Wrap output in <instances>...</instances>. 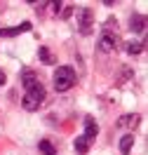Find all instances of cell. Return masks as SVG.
I'll return each mask as SVG.
<instances>
[{"instance_id": "1", "label": "cell", "mask_w": 148, "mask_h": 155, "mask_svg": "<svg viewBox=\"0 0 148 155\" xmlns=\"http://www.w3.org/2000/svg\"><path fill=\"white\" fill-rule=\"evenodd\" d=\"M21 82L26 87V94L21 99V106L26 110H38L40 104L45 101V87H42V82L38 80V75L33 71H24L21 73Z\"/></svg>"}, {"instance_id": "5", "label": "cell", "mask_w": 148, "mask_h": 155, "mask_svg": "<svg viewBox=\"0 0 148 155\" xmlns=\"http://www.w3.org/2000/svg\"><path fill=\"white\" fill-rule=\"evenodd\" d=\"M139 120H141V117H139L136 113H127V115H120L118 117V127H120V129H136Z\"/></svg>"}, {"instance_id": "15", "label": "cell", "mask_w": 148, "mask_h": 155, "mask_svg": "<svg viewBox=\"0 0 148 155\" xmlns=\"http://www.w3.org/2000/svg\"><path fill=\"white\" fill-rule=\"evenodd\" d=\"M5 80H7V75H5V73H2V71H0V87H2V85H5Z\"/></svg>"}, {"instance_id": "9", "label": "cell", "mask_w": 148, "mask_h": 155, "mask_svg": "<svg viewBox=\"0 0 148 155\" xmlns=\"http://www.w3.org/2000/svg\"><path fill=\"white\" fill-rule=\"evenodd\" d=\"M132 148H134V134H125L122 139H120V153L129 155V153H132Z\"/></svg>"}, {"instance_id": "14", "label": "cell", "mask_w": 148, "mask_h": 155, "mask_svg": "<svg viewBox=\"0 0 148 155\" xmlns=\"http://www.w3.org/2000/svg\"><path fill=\"white\" fill-rule=\"evenodd\" d=\"M61 10H64V12H61V19H68V17H71V12H75L73 7H61Z\"/></svg>"}, {"instance_id": "2", "label": "cell", "mask_w": 148, "mask_h": 155, "mask_svg": "<svg viewBox=\"0 0 148 155\" xmlns=\"http://www.w3.org/2000/svg\"><path fill=\"white\" fill-rule=\"evenodd\" d=\"M54 89L57 92H68L73 85H75V80H78V75H75V71L71 66H59L57 71H54Z\"/></svg>"}, {"instance_id": "7", "label": "cell", "mask_w": 148, "mask_h": 155, "mask_svg": "<svg viewBox=\"0 0 148 155\" xmlns=\"http://www.w3.org/2000/svg\"><path fill=\"white\" fill-rule=\"evenodd\" d=\"M129 28L134 31V33H143V31H146V17H143V14H134V17L129 19Z\"/></svg>"}, {"instance_id": "8", "label": "cell", "mask_w": 148, "mask_h": 155, "mask_svg": "<svg viewBox=\"0 0 148 155\" xmlns=\"http://www.w3.org/2000/svg\"><path fill=\"white\" fill-rule=\"evenodd\" d=\"M24 31H31L28 21H24V24H19V26H14V28H0V35L7 38V35H19V33H24Z\"/></svg>"}, {"instance_id": "4", "label": "cell", "mask_w": 148, "mask_h": 155, "mask_svg": "<svg viewBox=\"0 0 148 155\" xmlns=\"http://www.w3.org/2000/svg\"><path fill=\"white\" fill-rule=\"evenodd\" d=\"M115 47H118V33L110 28H104L101 35H99V49L101 52H113Z\"/></svg>"}, {"instance_id": "10", "label": "cell", "mask_w": 148, "mask_h": 155, "mask_svg": "<svg viewBox=\"0 0 148 155\" xmlns=\"http://www.w3.org/2000/svg\"><path fill=\"white\" fill-rule=\"evenodd\" d=\"M38 59L42 64H47V66H54V64H57V59H54V54H52L49 47H40L38 49Z\"/></svg>"}, {"instance_id": "6", "label": "cell", "mask_w": 148, "mask_h": 155, "mask_svg": "<svg viewBox=\"0 0 148 155\" xmlns=\"http://www.w3.org/2000/svg\"><path fill=\"white\" fill-rule=\"evenodd\" d=\"M97 134H99V125L94 122V117H89V115H87V117H85V134H82V136H85L87 141H92Z\"/></svg>"}, {"instance_id": "3", "label": "cell", "mask_w": 148, "mask_h": 155, "mask_svg": "<svg viewBox=\"0 0 148 155\" xmlns=\"http://www.w3.org/2000/svg\"><path fill=\"white\" fill-rule=\"evenodd\" d=\"M75 21H78V31L82 35H89L92 33V26H94V14L89 7H82V10L75 12Z\"/></svg>"}, {"instance_id": "11", "label": "cell", "mask_w": 148, "mask_h": 155, "mask_svg": "<svg viewBox=\"0 0 148 155\" xmlns=\"http://www.w3.org/2000/svg\"><path fill=\"white\" fill-rule=\"evenodd\" d=\"M125 49H127V54H141V52H143V42L127 40V42H125Z\"/></svg>"}, {"instance_id": "13", "label": "cell", "mask_w": 148, "mask_h": 155, "mask_svg": "<svg viewBox=\"0 0 148 155\" xmlns=\"http://www.w3.org/2000/svg\"><path fill=\"white\" fill-rule=\"evenodd\" d=\"M73 146H75V153H80V155L89 150V141L85 139V136H78V139L73 141Z\"/></svg>"}, {"instance_id": "12", "label": "cell", "mask_w": 148, "mask_h": 155, "mask_svg": "<svg viewBox=\"0 0 148 155\" xmlns=\"http://www.w3.org/2000/svg\"><path fill=\"white\" fill-rule=\"evenodd\" d=\"M38 150H40L42 155H54V153H57L54 143H52V141H47V139H42V141L38 143Z\"/></svg>"}]
</instances>
